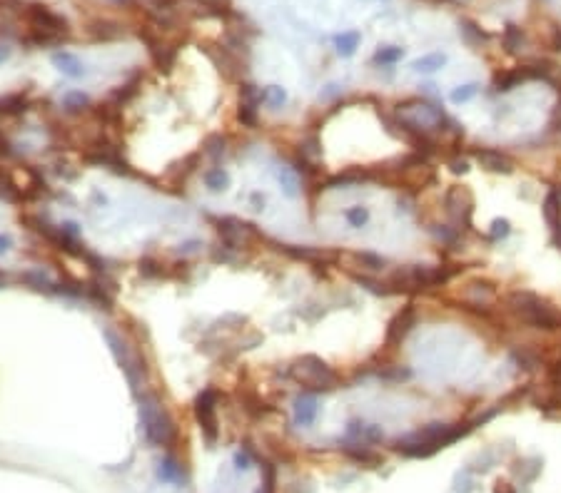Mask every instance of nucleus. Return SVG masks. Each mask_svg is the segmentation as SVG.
Masks as SVG:
<instances>
[{
	"label": "nucleus",
	"mask_w": 561,
	"mask_h": 493,
	"mask_svg": "<svg viewBox=\"0 0 561 493\" xmlns=\"http://www.w3.org/2000/svg\"><path fill=\"white\" fill-rule=\"evenodd\" d=\"M474 426L472 424H457V426H449V424H429L419 431L409 433L397 441V448L402 456H409V459H427V456H434L439 448H446L449 444L459 441L462 436L472 431Z\"/></svg>",
	"instance_id": "1"
},
{
	"label": "nucleus",
	"mask_w": 561,
	"mask_h": 493,
	"mask_svg": "<svg viewBox=\"0 0 561 493\" xmlns=\"http://www.w3.org/2000/svg\"><path fill=\"white\" fill-rule=\"evenodd\" d=\"M140 421H143L145 436L155 446H172L178 438V426L172 421L170 411L165 409L155 394H145L140 399Z\"/></svg>",
	"instance_id": "2"
},
{
	"label": "nucleus",
	"mask_w": 561,
	"mask_h": 493,
	"mask_svg": "<svg viewBox=\"0 0 561 493\" xmlns=\"http://www.w3.org/2000/svg\"><path fill=\"white\" fill-rule=\"evenodd\" d=\"M289 379L294 383H300L302 389L312 391V394L332 391L339 381L337 371L315 354H305L300 359H294L292 366H289Z\"/></svg>",
	"instance_id": "3"
},
{
	"label": "nucleus",
	"mask_w": 561,
	"mask_h": 493,
	"mask_svg": "<svg viewBox=\"0 0 561 493\" xmlns=\"http://www.w3.org/2000/svg\"><path fill=\"white\" fill-rule=\"evenodd\" d=\"M25 21L30 25V38L33 45H55L62 38H68V23L58 13H53L48 5L30 3L25 8Z\"/></svg>",
	"instance_id": "4"
},
{
	"label": "nucleus",
	"mask_w": 561,
	"mask_h": 493,
	"mask_svg": "<svg viewBox=\"0 0 561 493\" xmlns=\"http://www.w3.org/2000/svg\"><path fill=\"white\" fill-rule=\"evenodd\" d=\"M509 307H512L524 322L536 329H547V331L561 329V312H556L554 307H549L547 301L541 299V296H536L534 292H512V294H509Z\"/></svg>",
	"instance_id": "5"
},
{
	"label": "nucleus",
	"mask_w": 561,
	"mask_h": 493,
	"mask_svg": "<svg viewBox=\"0 0 561 493\" xmlns=\"http://www.w3.org/2000/svg\"><path fill=\"white\" fill-rule=\"evenodd\" d=\"M452 277V272L444 267H425V264H409L399 267L390 277V287L394 292H417V289H431L437 284H444Z\"/></svg>",
	"instance_id": "6"
},
{
	"label": "nucleus",
	"mask_w": 561,
	"mask_h": 493,
	"mask_svg": "<svg viewBox=\"0 0 561 493\" xmlns=\"http://www.w3.org/2000/svg\"><path fill=\"white\" fill-rule=\"evenodd\" d=\"M195 418H198L205 438L213 444L217 438V394H215V389L200 391L195 396Z\"/></svg>",
	"instance_id": "7"
},
{
	"label": "nucleus",
	"mask_w": 561,
	"mask_h": 493,
	"mask_svg": "<svg viewBox=\"0 0 561 493\" xmlns=\"http://www.w3.org/2000/svg\"><path fill=\"white\" fill-rule=\"evenodd\" d=\"M217 234L227 249H242V246L247 244V240L254 234V229H252V225L240 222V219L222 217V219H217Z\"/></svg>",
	"instance_id": "8"
},
{
	"label": "nucleus",
	"mask_w": 561,
	"mask_h": 493,
	"mask_svg": "<svg viewBox=\"0 0 561 493\" xmlns=\"http://www.w3.org/2000/svg\"><path fill=\"white\" fill-rule=\"evenodd\" d=\"M265 100V92L245 82L240 90V110H237V120H240L245 127H254L257 125V117H260V105Z\"/></svg>",
	"instance_id": "9"
},
{
	"label": "nucleus",
	"mask_w": 561,
	"mask_h": 493,
	"mask_svg": "<svg viewBox=\"0 0 561 493\" xmlns=\"http://www.w3.org/2000/svg\"><path fill=\"white\" fill-rule=\"evenodd\" d=\"M108 342H110V349H112V354H115L117 364H120V369L125 371V377H128V381L132 383V389H137V381H140V374H143V366H137V356L132 354L130 349H128V344L120 342L112 331H108Z\"/></svg>",
	"instance_id": "10"
},
{
	"label": "nucleus",
	"mask_w": 561,
	"mask_h": 493,
	"mask_svg": "<svg viewBox=\"0 0 561 493\" xmlns=\"http://www.w3.org/2000/svg\"><path fill=\"white\" fill-rule=\"evenodd\" d=\"M474 160L479 164L481 170L494 172V175H512L514 172V162L509 155H504L501 150H492V147H481V150L474 152Z\"/></svg>",
	"instance_id": "11"
},
{
	"label": "nucleus",
	"mask_w": 561,
	"mask_h": 493,
	"mask_svg": "<svg viewBox=\"0 0 561 493\" xmlns=\"http://www.w3.org/2000/svg\"><path fill=\"white\" fill-rule=\"evenodd\" d=\"M469 194V192L464 190V187H452V190L446 192L444 197V205H446V212H449V217L457 222V225H462V222H469V214H472V197L466 199L464 197Z\"/></svg>",
	"instance_id": "12"
},
{
	"label": "nucleus",
	"mask_w": 561,
	"mask_h": 493,
	"mask_svg": "<svg viewBox=\"0 0 561 493\" xmlns=\"http://www.w3.org/2000/svg\"><path fill=\"white\" fill-rule=\"evenodd\" d=\"M411 327H414V307H407L387 327V344H399Z\"/></svg>",
	"instance_id": "13"
},
{
	"label": "nucleus",
	"mask_w": 561,
	"mask_h": 493,
	"mask_svg": "<svg viewBox=\"0 0 561 493\" xmlns=\"http://www.w3.org/2000/svg\"><path fill=\"white\" fill-rule=\"evenodd\" d=\"M53 65L60 70L62 75L73 77V80H80V77L85 75V65L80 62V58L68 53V50H58V53H53Z\"/></svg>",
	"instance_id": "14"
},
{
	"label": "nucleus",
	"mask_w": 561,
	"mask_h": 493,
	"mask_svg": "<svg viewBox=\"0 0 561 493\" xmlns=\"http://www.w3.org/2000/svg\"><path fill=\"white\" fill-rule=\"evenodd\" d=\"M541 212H544L547 225L551 227L554 232H561V197H559V190L549 192L547 199H544V207H541Z\"/></svg>",
	"instance_id": "15"
},
{
	"label": "nucleus",
	"mask_w": 561,
	"mask_h": 493,
	"mask_svg": "<svg viewBox=\"0 0 561 493\" xmlns=\"http://www.w3.org/2000/svg\"><path fill=\"white\" fill-rule=\"evenodd\" d=\"M317 411H320V406H317L315 396H300L294 401V421L302 426H309L317 418Z\"/></svg>",
	"instance_id": "16"
},
{
	"label": "nucleus",
	"mask_w": 561,
	"mask_h": 493,
	"mask_svg": "<svg viewBox=\"0 0 561 493\" xmlns=\"http://www.w3.org/2000/svg\"><path fill=\"white\" fill-rule=\"evenodd\" d=\"M342 448H344V453H347L349 459L359 461V464H364V466H379V464H382V456L374 453V451H370L367 444L355 441V444H344Z\"/></svg>",
	"instance_id": "17"
},
{
	"label": "nucleus",
	"mask_w": 561,
	"mask_h": 493,
	"mask_svg": "<svg viewBox=\"0 0 561 493\" xmlns=\"http://www.w3.org/2000/svg\"><path fill=\"white\" fill-rule=\"evenodd\" d=\"M282 249L294 257V260H307V262H315V260H332L335 254L327 252V249H312V246H294V244H282Z\"/></svg>",
	"instance_id": "18"
},
{
	"label": "nucleus",
	"mask_w": 561,
	"mask_h": 493,
	"mask_svg": "<svg viewBox=\"0 0 561 493\" xmlns=\"http://www.w3.org/2000/svg\"><path fill=\"white\" fill-rule=\"evenodd\" d=\"M444 65H446L444 53H431V55H425V58H419V60L411 62V70H414V73H425V75H429V73L442 70Z\"/></svg>",
	"instance_id": "19"
},
{
	"label": "nucleus",
	"mask_w": 561,
	"mask_h": 493,
	"mask_svg": "<svg viewBox=\"0 0 561 493\" xmlns=\"http://www.w3.org/2000/svg\"><path fill=\"white\" fill-rule=\"evenodd\" d=\"M90 33H93V38H97V40H115V38L123 35V27L110 21H97L90 25Z\"/></svg>",
	"instance_id": "20"
},
{
	"label": "nucleus",
	"mask_w": 561,
	"mask_h": 493,
	"mask_svg": "<svg viewBox=\"0 0 561 493\" xmlns=\"http://www.w3.org/2000/svg\"><path fill=\"white\" fill-rule=\"evenodd\" d=\"M335 45H337V53L342 55V58H349V55H355L357 45H359V33H357V30L339 33L335 38Z\"/></svg>",
	"instance_id": "21"
},
{
	"label": "nucleus",
	"mask_w": 561,
	"mask_h": 493,
	"mask_svg": "<svg viewBox=\"0 0 561 493\" xmlns=\"http://www.w3.org/2000/svg\"><path fill=\"white\" fill-rule=\"evenodd\" d=\"M205 185L213 192H222L230 185V175H227L222 167H210V170L205 172Z\"/></svg>",
	"instance_id": "22"
},
{
	"label": "nucleus",
	"mask_w": 561,
	"mask_h": 493,
	"mask_svg": "<svg viewBox=\"0 0 561 493\" xmlns=\"http://www.w3.org/2000/svg\"><path fill=\"white\" fill-rule=\"evenodd\" d=\"M195 5L202 8L205 13H213V15L232 13V0H195Z\"/></svg>",
	"instance_id": "23"
},
{
	"label": "nucleus",
	"mask_w": 561,
	"mask_h": 493,
	"mask_svg": "<svg viewBox=\"0 0 561 493\" xmlns=\"http://www.w3.org/2000/svg\"><path fill=\"white\" fill-rule=\"evenodd\" d=\"M479 92V85L477 82H466V85H459V88L452 90V95H449V100H452L454 105H462V103H469L474 95Z\"/></svg>",
	"instance_id": "24"
},
{
	"label": "nucleus",
	"mask_w": 561,
	"mask_h": 493,
	"mask_svg": "<svg viewBox=\"0 0 561 493\" xmlns=\"http://www.w3.org/2000/svg\"><path fill=\"white\" fill-rule=\"evenodd\" d=\"M524 80H527L524 70H514V73H507V75H499L497 77V92H509V90H514Z\"/></svg>",
	"instance_id": "25"
},
{
	"label": "nucleus",
	"mask_w": 561,
	"mask_h": 493,
	"mask_svg": "<svg viewBox=\"0 0 561 493\" xmlns=\"http://www.w3.org/2000/svg\"><path fill=\"white\" fill-rule=\"evenodd\" d=\"M344 219H347L352 227H364L367 222H370V210H367V207H362V205L349 207L347 212H344Z\"/></svg>",
	"instance_id": "26"
},
{
	"label": "nucleus",
	"mask_w": 561,
	"mask_h": 493,
	"mask_svg": "<svg viewBox=\"0 0 561 493\" xmlns=\"http://www.w3.org/2000/svg\"><path fill=\"white\" fill-rule=\"evenodd\" d=\"M25 110V97L23 95H10L5 100H0V112L3 115H18Z\"/></svg>",
	"instance_id": "27"
},
{
	"label": "nucleus",
	"mask_w": 561,
	"mask_h": 493,
	"mask_svg": "<svg viewBox=\"0 0 561 493\" xmlns=\"http://www.w3.org/2000/svg\"><path fill=\"white\" fill-rule=\"evenodd\" d=\"M404 50L402 48H379L374 55V62H379V65H394L397 60H402Z\"/></svg>",
	"instance_id": "28"
},
{
	"label": "nucleus",
	"mask_w": 561,
	"mask_h": 493,
	"mask_svg": "<svg viewBox=\"0 0 561 493\" xmlns=\"http://www.w3.org/2000/svg\"><path fill=\"white\" fill-rule=\"evenodd\" d=\"M489 234H492V240H507L509 234H512V222L507 217H497L492 222Z\"/></svg>",
	"instance_id": "29"
},
{
	"label": "nucleus",
	"mask_w": 561,
	"mask_h": 493,
	"mask_svg": "<svg viewBox=\"0 0 561 493\" xmlns=\"http://www.w3.org/2000/svg\"><path fill=\"white\" fill-rule=\"evenodd\" d=\"M521 40H524V35H521L519 27H516V25H507V33H504V42H507L509 53H514V50L519 48Z\"/></svg>",
	"instance_id": "30"
},
{
	"label": "nucleus",
	"mask_w": 561,
	"mask_h": 493,
	"mask_svg": "<svg viewBox=\"0 0 561 493\" xmlns=\"http://www.w3.org/2000/svg\"><path fill=\"white\" fill-rule=\"evenodd\" d=\"M265 100H267L272 108H280V105H285V100H287V92L282 88H270L265 90Z\"/></svg>",
	"instance_id": "31"
},
{
	"label": "nucleus",
	"mask_w": 561,
	"mask_h": 493,
	"mask_svg": "<svg viewBox=\"0 0 561 493\" xmlns=\"http://www.w3.org/2000/svg\"><path fill=\"white\" fill-rule=\"evenodd\" d=\"M355 257H357L359 262H364V267H367V269H382V267H384V260H382V257H377V254L357 252Z\"/></svg>",
	"instance_id": "32"
},
{
	"label": "nucleus",
	"mask_w": 561,
	"mask_h": 493,
	"mask_svg": "<svg viewBox=\"0 0 561 493\" xmlns=\"http://www.w3.org/2000/svg\"><path fill=\"white\" fill-rule=\"evenodd\" d=\"M280 182H282V187H285V192H287L289 197H294V194H297V177H294L289 170H282L280 172Z\"/></svg>",
	"instance_id": "33"
},
{
	"label": "nucleus",
	"mask_w": 561,
	"mask_h": 493,
	"mask_svg": "<svg viewBox=\"0 0 561 493\" xmlns=\"http://www.w3.org/2000/svg\"><path fill=\"white\" fill-rule=\"evenodd\" d=\"M82 105H88V97L82 95V92H68L65 95V108L68 110H80Z\"/></svg>",
	"instance_id": "34"
},
{
	"label": "nucleus",
	"mask_w": 561,
	"mask_h": 493,
	"mask_svg": "<svg viewBox=\"0 0 561 493\" xmlns=\"http://www.w3.org/2000/svg\"><path fill=\"white\" fill-rule=\"evenodd\" d=\"M494 493H519V491H516V486H512L509 481H497V486H494Z\"/></svg>",
	"instance_id": "35"
},
{
	"label": "nucleus",
	"mask_w": 561,
	"mask_h": 493,
	"mask_svg": "<svg viewBox=\"0 0 561 493\" xmlns=\"http://www.w3.org/2000/svg\"><path fill=\"white\" fill-rule=\"evenodd\" d=\"M0 155H13V147H10V142H8V137L0 132Z\"/></svg>",
	"instance_id": "36"
},
{
	"label": "nucleus",
	"mask_w": 561,
	"mask_h": 493,
	"mask_svg": "<svg viewBox=\"0 0 561 493\" xmlns=\"http://www.w3.org/2000/svg\"><path fill=\"white\" fill-rule=\"evenodd\" d=\"M466 170H469V164H466V160H454V162H452V172H457V175H459V172L464 175Z\"/></svg>",
	"instance_id": "37"
},
{
	"label": "nucleus",
	"mask_w": 561,
	"mask_h": 493,
	"mask_svg": "<svg viewBox=\"0 0 561 493\" xmlns=\"http://www.w3.org/2000/svg\"><path fill=\"white\" fill-rule=\"evenodd\" d=\"M10 246H13V240H10L8 234H0V254H5Z\"/></svg>",
	"instance_id": "38"
},
{
	"label": "nucleus",
	"mask_w": 561,
	"mask_h": 493,
	"mask_svg": "<svg viewBox=\"0 0 561 493\" xmlns=\"http://www.w3.org/2000/svg\"><path fill=\"white\" fill-rule=\"evenodd\" d=\"M10 58V48H5V45H0V62L8 60Z\"/></svg>",
	"instance_id": "39"
},
{
	"label": "nucleus",
	"mask_w": 561,
	"mask_h": 493,
	"mask_svg": "<svg viewBox=\"0 0 561 493\" xmlns=\"http://www.w3.org/2000/svg\"><path fill=\"white\" fill-rule=\"evenodd\" d=\"M3 284H5V274L0 272V287H3Z\"/></svg>",
	"instance_id": "40"
}]
</instances>
